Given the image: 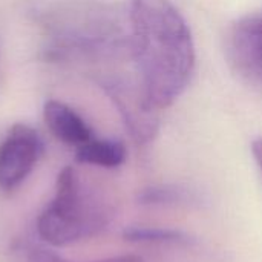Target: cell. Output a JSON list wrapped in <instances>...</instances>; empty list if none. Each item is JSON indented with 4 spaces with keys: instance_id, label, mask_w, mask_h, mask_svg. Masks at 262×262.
Instances as JSON below:
<instances>
[{
    "instance_id": "obj_8",
    "label": "cell",
    "mask_w": 262,
    "mask_h": 262,
    "mask_svg": "<svg viewBox=\"0 0 262 262\" xmlns=\"http://www.w3.org/2000/svg\"><path fill=\"white\" fill-rule=\"evenodd\" d=\"M77 161L104 169H115L126 161V147L121 141L92 138L77 149Z\"/></svg>"
},
{
    "instance_id": "obj_5",
    "label": "cell",
    "mask_w": 262,
    "mask_h": 262,
    "mask_svg": "<svg viewBox=\"0 0 262 262\" xmlns=\"http://www.w3.org/2000/svg\"><path fill=\"white\" fill-rule=\"evenodd\" d=\"M43 150L40 135L28 124L11 127L0 143V187L12 190L35 167Z\"/></svg>"
},
{
    "instance_id": "obj_4",
    "label": "cell",
    "mask_w": 262,
    "mask_h": 262,
    "mask_svg": "<svg viewBox=\"0 0 262 262\" xmlns=\"http://www.w3.org/2000/svg\"><path fill=\"white\" fill-rule=\"evenodd\" d=\"M98 83L118 109L130 137L138 144L150 143L158 134L160 109L150 103L140 78L107 75L100 78Z\"/></svg>"
},
{
    "instance_id": "obj_7",
    "label": "cell",
    "mask_w": 262,
    "mask_h": 262,
    "mask_svg": "<svg viewBox=\"0 0 262 262\" xmlns=\"http://www.w3.org/2000/svg\"><path fill=\"white\" fill-rule=\"evenodd\" d=\"M43 118L51 134L66 146L78 149L94 138L88 123L68 104L48 100L43 107Z\"/></svg>"
},
{
    "instance_id": "obj_11",
    "label": "cell",
    "mask_w": 262,
    "mask_h": 262,
    "mask_svg": "<svg viewBox=\"0 0 262 262\" xmlns=\"http://www.w3.org/2000/svg\"><path fill=\"white\" fill-rule=\"evenodd\" d=\"M95 262H141V259L138 256H115V258H107V259H101V261Z\"/></svg>"
},
{
    "instance_id": "obj_1",
    "label": "cell",
    "mask_w": 262,
    "mask_h": 262,
    "mask_svg": "<svg viewBox=\"0 0 262 262\" xmlns=\"http://www.w3.org/2000/svg\"><path fill=\"white\" fill-rule=\"evenodd\" d=\"M129 32L130 54L150 103L169 107L195 69V46L184 17L170 0H132Z\"/></svg>"
},
{
    "instance_id": "obj_6",
    "label": "cell",
    "mask_w": 262,
    "mask_h": 262,
    "mask_svg": "<svg viewBox=\"0 0 262 262\" xmlns=\"http://www.w3.org/2000/svg\"><path fill=\"white\" fill-rule=\"evenodd\" d=\"M226 52L243 80L262 86V14L246 15L230 28Z\"/></svg>"
},
{
    "instance_id": "obj_2",
    "label": "cell",
    "mask_w": 262,
    "mask_h": 262,
    "mask_svg": "<svg viewBox=\"0 0 262 262\" xmlns=\"http://www.w3.org/2000/svg\"><path fill=\"white\" fill-rule=\"evenodd\" d=\"M54 58L111 60L130 52V32L118 14L100 3H63L40 14Z\"/></svg>"
},
{
    "instance_id": "obj_9",
    "label": "cell",
    "mask_w": 262,
    "mask_h": 262,
    "mask_svg": "<svg viewBox=\"0 0 262 262\" xmlns=\"http://www.w3.org/2000/svg\"><path fill=\"white\" fill-rule=\"evenodd\" d=\"M124 238L134 243H154V244H190L189 236L177 230L167 229H130L124 233Z\"/></svg>"
},
{
    "instance_id": "obj_10",
    "label": "cell",
    "mask_w": 262,
    "mask_h": 262,
    "mask_svg": "<svg viewBox=\"0 0 262 262\" xmlns=\"http://www.w3.org/2000/svg\"><path fill=\"white\" fill-rule=\"evenodd\" d=\"M252 152H253V157H255V161H256L259 170L262 172V138H258V140L253 141Z\"/></svg>"
},
{
    "instance_id": "obj_3",
    "label": "cell",
    "mask_w": 262,
    "mask_h": 262,
    "mask_svg": "<svg viewBox=\"0 0 262 262\" xmlns=\"http://www.w3.org/2000/svg\"><path fill=\"white\" fill-rule=\"evenodd\" d=\"M106 221L104 206L86 192L77 170L68 166L57 177L54 198L38 216L37 232L45 243L64 247L92 235Z\"/></svg>"
}]
</instances>
